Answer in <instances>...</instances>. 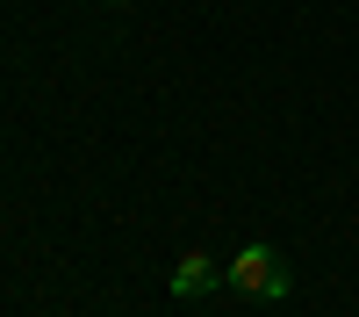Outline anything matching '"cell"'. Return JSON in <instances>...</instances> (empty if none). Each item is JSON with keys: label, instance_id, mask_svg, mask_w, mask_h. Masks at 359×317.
<instances>
[{"label": "cell", "instance_id": "cell-2", "mask_svg": "<svg viewBox=\"0 0 359 317\" xmlns=\"http://www.w3.org/2000/svg\"><path fill=\"white\" fill-rule=\"evenodd\" d=\"M223 274H230V267H216L208 252H187V259L172 267V296H180V303H194V296H208V288H216Z\"/></svg>", "mask_w": 359, "mask_h": 317}, {"label": "cell", "instance_id": "cell-1", "mask_svg": "<svg viewBox=\"0 0 359 317\" xmlns=\"http://www.w3.org/2000/svg\"><path fill=\"white\" fill-rule=\"evenodd\" d=\"M230 288H245V296H259V303H280V296H287L280 252H273V245H237V259H230Z\"/></svg>", "mask_w": 359, "mask_h": 317}, {"label": "cell", "instance_id": "cell-3", "mask_svg": "<svg viewBox=\"0 0 359 317\" xmlns=\"http://www.w3.org/2000/svg\"><path fill=\"white\" fill-rule=\"evenodd\" d=\"M108 8H123V0H108Z\"/></svg>", "mask_w": 359, "mask_h": 317}]
</instances>
